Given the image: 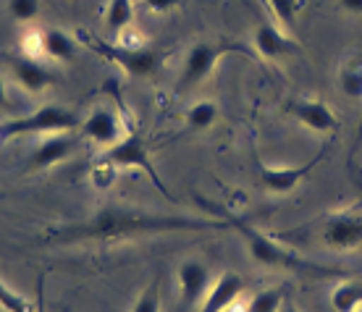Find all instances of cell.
<instances>
[{"label":"cell","instance_id":"cell-31","mask_svg":"<svg viewBox=\"0 0 362 312\" xmlns=\"http://www.w3.org/2000/svg\"><path fill=\"white\" fill-rule=\"evenodd\" d=\"M279 312H299V310H297V304L291 302V299H284V304H281Z\"/></svg>","mask_w":362,"mask_h":312},{"label":"cell","instance_id":"cell-14","mask_svg":"<svg viewBox=\"0 0 362 312\" xmlns=\"http://www.w3.org/2000/svg\"><path fill=\"white\" fill-rule=\"evenodd\" d=\"M11 71H13V79H16L18 87L29 95H40L50 84H55V73L35 58H27V55L11 58Z\"/></svg>","mask_w":362,"mask_h":312},{"label":"cell","instance_id":"cell-22","mask_svg":"<svg viewBox=\"0 0 362 312\" xmlns=\"http://www.w3.org/2000/svg\"><path fill=\"white\" fill-rule=\"evenodd\" d=\"M0 307L6 312H32V304L27 302V296H21L18 292H13L11 286H6L0 281Z\"/></svg>","mask_w":362,"mask_h":312},{"label":"cell","instance_id":"cell-8","mask_svg":"<svg viewBox=\"0 0 362 312\" xmlns=\"http://www.w3.org/2000/svg\"><path fill=\"white\" fill-rule=\"evenodd\" d=\"M181 312H192L210 292V268L202 260H184L179 265Z\"/></svg>","mask_w":362,"mask_h":312},{"label":"cell","instance_id":"cell-25","mask_svg":"<svg viewBox=\"0 0 362 312\" xmlns=\"http://www.w3.org/2000/svg\"><path fill=\"white\" fill-rule=\"evenodd\" d=\"M8 11L16 21L29 24V21H35L37 13H40V0H8Z\"/></svg>","mask_w":362,"mask_h":312},{"label":"cell","instance_id":"cell-13","mask_svg":"<svg viewBox=\"0 0 362 312\" xmlns=\"http://www.w3.org/2000/svg\"><path fill=\"white\" fill-rule=\"evenodd\" d=\"M82 134L87 139H92L95 145L100 147H113L121 139V131H124V124L118 119L116 110L110 108H100L95 113H90L87 119L82 121Z\"/></svg>","mask_w":362,"mask_h":312},{"label":"cell","instance_id":"cell-16","mask_svg":"<svg viewBox=\"0 0 362 312\" xmlns=\"http://www.w3.org/2000/svg\"><path fill=\"white\" fill-rule=\"evenodd\" d=\"M79 50V42L71 35H66L64 29H45L42 32V53L53 61H71Z\"/></svg>","mask_w":362,"mask_h":312},{"label":"cell","instance_id":"cell-29","mask_svg":"<svg viewBox=\"0 0 362 312\" xmlns=\"http://www.w3.org/2000/svg\"><path fill=\"white\" fill-rule=\"evenodd\" d=\"M13 105H11L8 100V92H6V82H3V76H0V110H11Z\"/></svg>","mask_w":362,"mask_h":312},{"label":"cell","instance_id":"cell-28","mask_svg":"<svg viewBox=\"0 0 362 312\" xmlns=\"http://www.w3.org/2000/svg\"><path fill=\"white\" fill-rule=\"evenodd\" d=\"M35 312H47L45 307V281L40 278V284H37V310Z\"/></svg>","mask_w":362,"mask_h":312},{"label":"cell","instance_id":"cell-18","mask_svg":"<svg viewBox=\"0 0 362 312\" xmlns=\"http://www.w3.org/2000/svg\"><path fill=\"white\" fill-rule=\"evenodd\" d=\"M105 24L113 35L134 27V3L132 0H110L105 11Z\"/></svg>","mask_w":362,"mask_h":312},{"label":"cell","instance_id":"cell-23","mask_svg":"<svg viewBox=\"0 0 362 312\" xmlns=\"http://www.w3.org/2000/svg\"><path fill=\"white\" fill-rule=\"evenodd\" d=\"M132 312H160V284L155 281L136 296Z\"/></svg>","mask_w":362,"mask_h":312},{"label":"cell","instance_id":"cell-9","mask_svg":"<svg viewBox=\"0 0 362 312\" xmlns=\"http://www.w3.org/2000/svg\"><path fill=\"white\" fill-rule=\"evenodd\" d=\"M284 110L294 116L299 124H305L308 128L317 131V134H331L339 128V119L336 113L328 108L323 100H313V97H291L284 102Z\"/></svg>","mask_w":362,"mask_h":312},{"label":"cell","instance_id":"cell-10","mask_svg":"<svg viewBox=\"0 0 362 312\" xmlns=\"http://www.w3.org/2000/svg\"><path fill=\"white\" fill-rule=\"evenodd\" d=\"M320 160H323V152L315 155L313 160H308L305 165H299V168H279V165H265V163L257 160L260 184H263L271 194H289V192H294V186H297L299 181H305V179H308L310 171H313Z\"/></svg>","mask_w":362,"mask_h":312},{"label":"cell","instance_id":"cell-15","mask_svg":"<svg viewBox=\"0 0 362 312\" xmlns=\"http://www.w3.org/2000/svg\"><path fill=\"white\" fill-rule=\"evenodd\" d=\"M252 45L255 53L263 55V58H284V55H291L299 50L297 42L284 35L279 27H273V24H260L255 29Z\"/></svg>","mask_w":362,"mask_h":312},{"label":"cell","instance_id":"cell-12","mask_svg":"<svg viewBox=\"0 0 362 312\" xmlns=\"http://www.w3.org/2000/svg\"><path fill=\"white\" fill-rule=\"evenodd\" d=\"M245 294V281L239 273H226L218 275V281L210 286V292L205 294V299L199 304V312H228L239 302V296Z\"/></svg>","mask_w":362,"mask_h":312},{"label":"cell","instance_id":"cell-5","mask_svg":"<svg viewBox=\"0 0 362 312\" xmlns=\"http://www.w3.org/2000/svg\"><path fill=\"white\" fill-rule=\"evenodd\" d=\"M98 163L113 165V168H136V171H142L158 186V192H163L165 200H173V194L168 192V186L158 176L153 160H150V150H147L145 137L136 128H129L127 137H121L113 147H105V152L100 155Z\"/></svg>","mask_w":362,"mask_h":312},{"label":"cell","instance_id":"cell-1","mask_svg":"<svg viewBox=\"0 0 362 312\" xmlns=\"http://www.w3.org/2000/svg\"><path fill=\"white\" fill-rule=\"evenodd\" d=\"M234 229V220L218 218H192V215H160V212L136 210V208H103L92 220L84 226H74L64 231V239L79 241V239H92V241H118V239L132 236H158V234H181V231H221Z\"/></svg>","mask_w":362,"mask_h":312},{"label":"cell","instance_id":"cell-30","mask_svg":"<svg viewBox=\"0 0 362 312\" xmlns=\"http://www.w3.org/2000/svg\"><path fill=\"white\" fill-rule=\"evenodd\" d=\"M341 8L349 11V13H362V0H339Z\"/></svg>","mask_w":362,"mask_h":312},{"label":"cell","instance_id":"cell-7","mask_svg":"<svg viewBox=\"0 0 362 312\" xmlns=\"http://www.w3.org/2000/svg\"><path fill=\"white\" fill-rule=\"evenodd\" d=\"M326 247L336 252H352L362 247V208H346L328 215L320 226Z\"/></svg>","mask_w":362,"mask_h":312},{"label":"cell","instance_id":"cell-32","mask_svg":"<svg viewBox=\"0 0 362 312\" xmlns=\"http://www.w3.org/2000/svg\"><path fill=\"white\" fill-rule=\"evenodd\" d=\"M357 186H360V192H362V179H360V181H357Z\"/></svg>","mask_w":362,"mask_h":312},{"label":"cell","instance_id":"cell-2","mask_svg":"<svg viewBox=\"0 0 362 312\" xmlns=\"http://www.w3.org/2000/svg\"><path fill=\"white\" fill-rule=\"evenodd\" d=\"M82 126V116L76 110L61 108V105H42L29 116L21 119H11L0 126V139L8 142V139L24 137V134H61V131H76Z\"/></svg>","mask_w":362,"mask_h":312},{"label":"cell","instance_id":"cell-20","mask_svg":"<svg viewBox=\"0 0 362 312\" xmlns=\"http://www.w3.org/2000/svg\"><path fill=\"white\" fill-rule=\"evenodd\" d=\"M218 121V105L213 100H199L187 110V124L194 131H205Z\"/></svg>","mask_w":362,"mask_h":312},{"label":"cell","instance_id":"cell-27","mask_svg":"<svg viewBox=\"0 0 362 312\" xmlns=\"http://www.w3.org/2000/svg\"><path fill=\"white\" fill-rule=\"evenodd\" d=\"M142 3H145L153 13H165V11H171L173 6H179L181 0H142Z\"/></svg>","mask_w":362,"mask_h":312},{"label":"cell","instance_id":"cell-26","mask_svg":"<svg viewBox=\"0 0 362 312\" xmlns=\"http://www.w3.org/2000/svg\"><path fill=\"white\" fill-rule=\"evenodd\" d=\"M21 50H24L27 58H35V61L45 58V53H42V32H29V35L21 40Z\"/></svg>","mask_w":362,"mask_h":312},{"label":"cell","instance_id":"cell-33","mask_svg":"<svg viewBox=\"0 0 362 312\" xmlns=\"http://www.w3.org/2000/svg\"><path fill=\"white\" fill-rule=\"evenodd\" d=\"M360 139H362V121H360Z\"/></svg>","mask_w":362,"mask_h":312},{"label":"cell","instance_id":"cell-11","mask_svg":"<svg viewBox=\"0 0 362 312\" xmlns=\"http://www.w3.org/2000/svg\"><path fill=\"white\" fill-rule=\"evenodd\" d=\"M79 145V139L69 134V131H61V134H45L42 142L35 147L32 152V160H29V168L32 171H45V168H53V165L64 163L66 157L71 155Z\"/></svg>","mask_w":362,"mask_h":312},{"label":"cell","instance_id":"cell-3","mask_svg":"<svg viewBox=\"0 0 362 312\" xmlns=\"http://www.w3.org/2000/svg\"><path fill=\"white\" fill-rule=\"evenodd\" d=\"M226 53H242L247 55L250 61H257V53L252 47L239 42V40H218V42H197V45L189 47V53L184 58V66H181V76H179V90H189V87H197L205 76H208L216 64L221 61V55Z\"/></svg>","mask_w":362,"mask_h":312},{"label":"cell","instance_id":"cell-17","mask_svg":"<svg viewBox=\"0 0 362 312\" xmlns=\"http://www.w3.org/2000/svg\"><path fill=\"white\" fill-rule=\"evenodd\" d=\"M336 312H357L362 307V281H344L331 294Z\"/></svg>","mask_w":362,"mask_h":312},{"label":"cell","instance_id":"cell-21","mask_svg":"<svg viewBox=\"0 0 362 312\" xmlns=\"http://www.w3.org/2000/svg\"><path fill=\"white\" fill-rule=\"evenodd\" d=\"M284 289H263L245 304V312H279L284 304Z\"/></svg>","mask_w":362,"mask_h":312},{"label":"cell","instance_id":"cell-34","mask_svg":"<svg viewBox=\"0 0 362 312\" xmlns=\"http://www.w3.org/2000/svg\"><path fill=\"white\" fill-rule=\"evenodd\" d=\"M228 312H234V307H231V310H228Z\"/></svg>","mask_w":362,"mask_h":312},{"label":"cell","instance_id":"cell-4","mask_svg":"<svg viewBox=\"0 0 362 312\" xmlns=\"http://www.w3.org/2000/svg\"><path fill=\"white\" fill-rule=\"evenodd\" d=\"M234 220V218H231ZM234 229L245 236L247 241V249H250V255H252L255 263H260V265H268V268H284V270H315V273H339V270H331V268H323V265H315V263H310V260H302L299 255L289 252V249H284L279 241H273L263 234V231L252 229V226H247L242 220H234Z\"/></svg>","mask_w":362,"mask_h":312},{"label":"cell","instance_id":"cell-24","mask_svg":"<svg viewBox=\"0 0 362 312\" xmlns=\"http://www.w3.org/2000/svg\"><path fill=\"white\" fill-rule=\"evenodd\" d=\"M268 6H271L273 16L279 18L281 27H291L294 24L299 11V0H268Z\"/></svg>","mask_w":362,"mask_h":312},{"label":"cell","instance_id":"cell-6","mask_svg":"<svg viewBox=\"0 0 362 312\" xmlns=\"http://www.w3.org/2000/svg\"><path fill=\"white\" fill-rule=\"evenodd\" d=\"M90 47L113 66H121L132 76H155L163 66V50H158V47H127L118 42L110 45V42H103L95 37L90 40Z\"/></svg>","mask_w":362,"mask_h":312},{"label":"cell","instance_id":"cell-19","mask_svg":"<svg viewBox=\"0 0 362 312\" xmlns=\"http://www.w3.org/2000/svg\"><path fill=\"white\" fill-rule=\"evenodd\" d=\"M339 84H341V92H344L346 97H352V100H362V58L349 61V64L341 66Z\"/></svg>","mask_w":362,"mask_h":312},{"label":"cell","instance_id":"cell-35","mask_svg":"<svg viewBox=\"0 0 362 312\" xmlns=\"http://www.w3.org/2000/svg\"><path fill=\"white\" fill-rule=\"evenodd\" d=\"M357 312H362V307H360V310H357Z\"/></svg>","mask_w":362,"mask_h":312}]
</instances>
